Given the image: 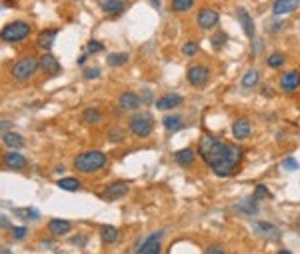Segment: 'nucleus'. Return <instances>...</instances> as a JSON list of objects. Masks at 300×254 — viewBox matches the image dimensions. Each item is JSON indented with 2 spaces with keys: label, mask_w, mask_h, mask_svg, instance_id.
Listing matches in <instances>:
<instances>
[{
  "label": "nucleus",
  "mask_w": 300,
  "mask_h": 254,
  "mask_svg": "<svg viewBox=\"0 0 300 254\" xmlns=\"http://www.w3.org/2000/svg\"><path fill=\"white\" fill-rule=\"evenodd\" d=\"M240 158H242V150H240V148L226 142L224 148H222V152L218 154V158L214 160V162H210L208 166L212 168V172L216 174V176H230L232 170L236 168V164L240 162Z\"/></svg>",
  "instance_id": "f257e3e1"
},
{
  "label": "nucleus",
  "mask_w": 300,
  "mask_h": 254,
  "mask_svg": "<svg viewBox=\"0 0 300 254\" xmlns=\"http://www.w3.org/2000/svg\"><path fill=\"white\" fill-rule=\"evenodd\" d=\"M106 164V154L100 150H86L74 158V168L78 172H96Z\"/></svg>",
  "instance_id": "f03ea898"
},
{
  "label": "nucleus",
  "mask_w": 300,
  "mask_h": 254,
  "mask_svg": "<svg viewBox=\"0 0 300 254\" xmlns=\"http://www.w3.org/2000/svg\"><path fill=\"white\" fill-rule=\"evenodd\" d=\"M224 144H226L224 140L216 138L214 134H202V138L198 142V154L204 158L206 164H210V162H214L218 158V154L222 152Z\"/></svg>",
  "instance_id": "7ed1b4c3"
},
{
  "label": "nucleus",
  "mask_w": 300,
  "mask_h": 254,
  "mask_svg": "<svg viewBox=\"0 0 300 254\" xmlns=\"http://www.w3.org/2000/svg\"><path fill=\"white\" fill-rule=\"evenodd\" d=\"M128 128L136 138H146L154 130V118L148 112H136L130 120H128Z\"/></svg>",
  "instance_id": "20e7f679"
},
{
  "label": "nucleus",
  "mask_w": 300,
  "mask_h": 254,
  "mask_svg": "<svg viewBox=\"0 0 300 254\" xmlns=\"http://www.w3.org/2000/svg\"><path fill=\"white\" fill-rule=\"evenodd\" d=\"M30 36V24L24 20H12L2 30H0V40L4 42H20Z\"/></svg>",
  "instance_id": "39448f33"
},
{
  "label": "nucleus",
  "mask_w": 300,
  "mask_h": 254,
  "mask_svg": "<svg viewBox=\"0 0 300 254\" xmlns=\"http://www.w3.org/2000/svg\"><path fill=\"white\" fill-rule=\"evenodd\" d=\"M38 68V58L34 56H22L20 60L14 62V66H12V76L16 80H26L30 78Z\"/></svg>",
  "instance_id": "423d86ee"
},
{
  "label": "nucleus",
  "mask_w": 300,
  "mask_h": 254,
  "mask_svg": "<svg viewBox=\"0 0 300 254\" xmlns=\"http://www.w3.org/2000/svg\"><path fill=\"white\" fill-rule=\"evenodd\" d=\"M218 20H220V14H218V10H214V8H200L198 14H196V24L202 30H212L214 26L218 24Z\"/></svg>",
  "instance_id": "0eeeda50"
},
{
  "label": "nucleus",
  "mask_w": 300,
  "mask_h": 254,
  "mask_svg": "<svg viewBox=\"0 0 300 254\" xmlns=\"http://www.w3.org/2000/svg\"><path fill=\"white\" fill-rule=\"evenodd\" d=\"M208 76H210V70L202 64L190 66L188 72H186V80L192 84V86H204V84L208 82Z\"/></svg>",
  "instance_id": "6e6552de"
},
{
  "label": "nucleus",
  "mask_w": 300,
  "mask_h": 254,
  "mask_svg": "<svg viewBox=\"0 0 300 254\" xmlns=\"http://www.w3.org/2000/svg\"><path fill=\"white\" fill-rule=\"evenodd\" d=\"M252 228H254L256 234L262 236V238H270V240H278V238H280V228L274 226L272 222L258 220V222H254V224H252Z\"/></svg>",
  "instance_id": "1a4fd4ad"
},
{
  "label": "nucleus",
  "mask_w": 300,
  "mask_h": 254,
  "mask_svg": "<svg viewBox=\"0 0 300 254\" xmlns=\"http://www.w3.org/2000/svg\"><path fill=\"white\" fill-rule=\"evenodd\" d=\"M128 188H130V184H128V182L114 180V182H110L108 186L104 188V198L106 200H118V198H122L128 192Z\"/></svg>",
  "instance_id": "9d476101"
},
{
  "label": "nucleus",
  "mask_w": 300,
  "mask_h": 254,
  "mask_svg": "<svg viewBox=\"0 0 300 254\" xmlns=\"http://www.w3.org/2000/svg\"><path fill=\"white\" fill-rule=\"evenodd\" d=\"M160 236H162V230L152 232V234L138 246V254H160Z\"/></svg>",
  "instance_id": "9b49d317"
},
{
  "label": "nucleus",
  "mask_w": 300,
  "mask_h": 254,
  "mask_svg": "<svg viewBox=\"0 0 300 254\" xmlns=\"http://www.w3.org/2000/svg\"><path fill=\"white\" fill-rule=\"evenodd\" d=\"M252 132V124L248 118H236L232 122V136L236 138V140H244L248 138Z\"/></svg>",
  "instance_id": "f8f14e48"
},
{
  "label": "nucleus",
  "mask_w": 300,
  "mask_h": 254,
  "mask_svg": "<svg viewBox=\"0 0 300 254\" xmlns=\"http://www.w3.org/2000/svg\"><path fill=\"white\" fill-rule=\"evenodd\" d=\"M38 66L42 68V72H44L46 76H56L62 68H60V62L52 56V54H44L40 60H38Z\"/></svg>",
  "instance_id": "ddd939ff"
},
{
  "label": "nucleus",
  "mask_w": 300,
  "mask_h": 254,
  "mask_svg": "<svg viewBox=\"0 0 300 254\" xmlns=\"http://www.w3.org/2000/svg\"><path fill=\"white\" fill-rule=\"evenodd\" d=\"M298 6H300V0H274L272 14L274 16H284V14H290L292 10H296Z\"/></svg>",
  "instance_id": "4468645a"
},
{
  "label": "nucleus",
  "mask_w": 300,
  "mask_h": 254,
  "mask_svg": "<svg viewBox=\"0 0 300 254\" xmlns=\"http://www.w3.org/2000/svg\"><path fill=\"white\" fill-rule=\"evenodd\" d=\"M182 104V96L176 94V92H170V94H164L162 98L156 100V108L158 110H172L176 106Z\"/></svg>",
  "instance_id": "2eb2a0df"
},
{
  "label": "nucleus",
  "mask_w": 300,
  "mask_h": 254,
  "mask_svg": "<svg viewBox=\"0 0 300 254\" xmlns=\"http://www.w3.org/2000/svg\"><path fill=\"white\" fill-rule=\"evenodd\" d=\"M140 104H142V100H140V96L134 94V92H122V94L118 96V106H120L122 110H136Z\"/></svg>",
  "instance_id": "dca6fc26"
},
{
  "label": "nucleus",
  "mask_w": 300,
  "mask_h": 254,
  "mask_svg": "<svg viewBox=\"0 0 300 254\" xmlns=\"http://www.w3.org/2000/svg\"><path fill=\"white\" fill-rule=\"evenodd\" d=\"M2 162L12 168V170H22V168H26V158L22 154H18L16 150H8L4 156H2Z\"/></svg>",
  "instance_id": "f3484780"
},
{
  "label": "nucleus",
  "mask_w": 300,
  "mask_h": 254,
  "mask_svg": "<svg viewBox=\"0 0 300 254\" xmlns=\"http://www.w3.org/2000/svg\"><path fill=\"white\" fill-rule=\"evenodd\" d=\"M300 86V74L296 70H290V72H284L280 76V88L284 92H292Z\"/></svg>",
  "instance_id": "a211bd4d"
},
{
  "label": "nucleus",
  "mask_w": 300,
  "mask_h": 254,
  "mask_svg": "<svg viewBox=\"0 0 300 254\" xmlns=\"http://www.w3.org/2000/svg\"><path fill=\"white\" fill-rule=\"evenodd\" d=\"M236 20L240 22V26H242V30H244V34L248 36V38H254V22H252V16L244 10V8H236Z\"/></svg>",
  "instance_id": "6ab92c4d"
},
{
  "label": "nucleus",
  "mask_w": 300,
  "mask_h": 254,
  "mask_svg": "<svg viewBox=\"0 0 300 254\" xmlns=\"http://www.w3.org/2000/svg\"><path fill=\"white\" fill-rule=\"evenodd\" d=\"M98 6L106 12V14H112V16H118L124 6H126V0H98Z\"/></svg>",
  "instance_id": "aec40b11"
},
{
  "label": "nucleus",
  "mask_w": 300,
  "mask_h": 254,
  "mask_svg": "<svg viewBox=\"0 0 300 254\" xmlns=\"http://www.w3.org/2000/svg\"><path fill=\"white\" fill-rule=\"evenodd\" d=\"M56 34H58L56 28L42 30V32L38 34V38H36V46L42 48V50H50V48H52V42H54V38H56Z\"/></svg>",
  "instance_id": "412c9836"
},
{
  "label": "nucleus",
  "mask_w": 300,
  "mask_h": 254,
  "mask_svg": "<svg viewBox=\"0 0 300 254\" xmlns=\"http://www.w3.org/2000/svg\"><path fill=\"white\" fill-rule=\"evenodd\" d=\"M236 210L242 214H248V216L258 214V200H256L254 196H246L236 204Z\"/></svg>",
  "instance_id": "4be33fe9"
},
{
  "label": "nucleus",
  "mask_w": 300,
  "mask_h": 254,
  "mask_svg": "<svg viewBox=\"0 0 300 254\" xmlns=\"http://www.w3.org/2000/svg\"><path fill=\"white\" fill-rule=\"evenodd\" d=\"M162 124H164V128H166L168 132H178V130L184 128V120H182V116H178V114H166V116L162 118Z\"/></svg>",
  "instance_id": "5701e85b"
},
{
  "label": "nucleus",
  "mask_w": 300,
  "mask_h": 254,
  "mask_svg": "<svg viewBox=\"0 0 300 254\" xmlns=\"http://www.w3.org/2000/svg\"><path fill=\"white\" fill-rule=\"evenodd\" d=\"M48 230L52 232L54 236L68 234V232H70V222L64 220V218H52V220L48 222Z\"/></svg>",
  "instance_id": "b1692460"
},
{
  "label": "nucleus",
  "mask_w": 300,
  "mask_h": 254,
  "mask_svg": "<svg viewBox=\"0 0 300 254\" xmlns=\"http://www.w3.org/2000/svg\"><path fill=\"white\" fill-rule=\"evenodd\" d=\"M2 142L10 148V150H20V148H24V138L20 136L18 132H4V136H2Z\"/></svg>",
  "instance_id": "393cba45"
},
{
  "label": "nucleus",
  "mask_w": 300,
  "mask_h": 254,
  "mask_svg": "<svg viewBox=\"0 0 300 254\" xmlns=\"http://www.w3.org/2000/svg\"><path fill=\"white\" fill-rule=\"evenodd\" d=\"M174 160H176V164L188 168V166H192V162H194V150H192V148H182V150L174 152Z\"/></svg>",
  "instance_id": "a878e982"
},
{
  "label": "nucleus",
  "mask_w": 300,
  "mask_h": 254,
  "mask_svg": "<svg viewBox=\"0 0 300 254\" xmlns=\"http://www.w3.org/2000/svg\"><path fill=\"white\" fill-rule=\"evenodd\" d=\"M100 238L104 244H114L118 240V230L114 226L104 224V226H100Z\"/></svg>",
  "instance_id": "bb28decb"
},
{
  "label": "nucleus",
  "mask_w": 300,
  "mask_h": 254,
  "mask_svg": "<svg viewBox=\"0 0 300 254\" xmlns=\"http://www.w3.org/2000/svg\"><path fill=\"white\" fill-rule=\"evenodd\" d=\"M56 186L60 188V190H66V192H76V190H80V180L78 178H70V176H66V178H60L58 182H56Z\"/></svg>",
  "instance_id": "cd10ccee"
},
{
  "label": "nucleus",
  "mask_w": 300,
  "mask_h": 254,
  "mask_svg": "<svg viewBox=\"0 0 300 254\" xmlns=\"http://www.w3.org/2000/svg\"><path fill=\"white\" fill-rule=\"evenodd\" d=\"M258 80H260V72L254 70V68H250V70L244 72V76H242V86H244V88H252V86H256V84H258Z\"/></svg>",
  "instance_id": "c85d7f7f"
},
{
  "label": "nucleus",
  "mask_w": 300,
  "mask_h": 254,
  "mask_svg": "<svg viewBox=\"0 0 300 254\" xmlns=\"http://www.w3.org/2000/svg\"><path fill=\"white\" fill-rule=\"evenodd\" d=\"M194 6V0H170V8L174 12H188Z\"/></svg>",
  "instance_id": "c756f323"
},
{
  "label": "nucleus",
  "mask_w": 300,
  "mask_h": 254,
  "mask_svg": "<svg viewBox=\"0 0 300 254\" xmlns=\"http://www.w3.org/2000/svg\"><path fill=\"white\" fill-rule=\"evenodd\" d=\"M100 118H102V114L98 108H86L82 112V120L88 124H96V122H100Z\"/></svg>",
  "instance_id": "7c9ffc66"
},
{
  "label": "nucleus",
  "mask_w": 300,
  "mask_h": 254,
  "mask_svg": "<svg viewBox=\"0 0 300 254\" xmlns=\"http://www.w3.org/2000/svg\"><path fill=\"white\" fill-rule=\"evenodd\" d=\"M126 60H128V54H124V52H114V54H108V58H106V62H108L110 66H122Z\"/></svg>",
  "instance_id": "2f4dec72"
},
{
  "label": "nucleus",
  "mask_w": 300,
  "mask_h": 254,
  "mask_svg": "<svg viewBox=\"0 0 300 254\" xmlns=\"http://www.w3.org/2000/svg\"><path fill=\"white\" fill-rule=\"evenodd\" d=\"M266 64H268L270 68H280V66L284 64V54H280V52H272V54L266 58Z\"/></svg>",
  "instance_id": "473e14b6"
},
{
  "label": "nucleus",
  "mask_w": 300,
  "mask_h": 254,
  "mask_svg": "<svg viewBox=\"0 0 300 254\" xmlns=\"http://www.w3.org/2000/svg\"><path fill=\"white\" fill-rule=\"evenodd\" d=\"M226 40H228V36H226V32H216V34H214L212 38H210V42H212V46L214 48H222L224 44H226Z\"/></svg>",
  "instance_id": "72a5a7b5"
},
{
  "label": "nucleus",
  "mask_w": 300,
  "mask_h": 254,
  "mask_svg": "<svg viewBox=\"0 0 300 254\" xmlns=\"http://www.w3.org/2000/svg\"><path fill=\"white\" fill-rule=\"evenodd\" d=\"M198 50L200 48H198L196 42H184V44H182V54L184 56H194Z\"/></svg>",
  "instance_id": "f704fd0d"
},
{
  "label": "nucleus",
  "mask_w": 300,
  "mask_h": 254,
  "mask_svg": "<svg viewBox=\"0 0 300 254\" xmlns=\"http://www.w3.org/2000/svg\"><path fill=\"white\" fill-rule=\"evenodd\" d=\"M28 234V228L26 226H12V238L14 240H22Z\"/></svg>",
  "instance_id": "c9c22d12"
},
{
  "label": "nucleus",
  "mask_w": 300,
  "mask_h": 254,
  "mask_svg": "<svg viewBox=\"0 0 300 254\" xmlns=\"http://www.w3.org/2000/svg\"><path fill=\"white\" fill-rule=\"evenodd\" d=\"M100 76V68L98 66H92V68H84L82 70V78H86V80H94Z\"/></svg>",
  "instance_id": "e433bc0d"
},
{
  "label": "nucleus",
  "mask_w": 300,
  "mask_h": 254,
  "mask_svg": "<svg viewBox=\"0 0 300 254\" xmlns=\"http://www.w3.org/2000/svg\"><path fill=\"white\" fill-rule=\"evenodd\" d=\"M256 200H260V198H268L270 194H268V188L264 186V184H258V186H256L254 188V194H252Z\"/></svg>",
  "instance_id": "4c0bfd02"
},
{
  "label": "nucleus",
  "mask_w": 300,
  "mask_h": 254,
  "mask_svg": "<svg viewBox=\"0 0 300 254\" xmlns=\"http://www.w3.org/2000/svg\"><path fill=\"white\" fill-rule=\"evenodd\" d=\"M16 214H18V216H26V218H38V216H40V214H38V210H34V208L16 210Z\"/></svg>",
  "instance_id": "58836bf2"
},
{
  "label": "nucleus",
  "mask_w": 300,
  "mask_h": 254,
  "mask_svg": "<svg viewBox=\"0 0 300 254\" xmlns=\"http://www.w3.org/2000/svg\"><path fill=\"white\" fill-rule=\"evenodd\" d=\"M86 46H88V52H90V54H92V52H100V50H104L102 42H98V40H90Z\"/></svg>",
  "instance_id": "ea45409f"
},
{
  "label": "nucleus",
  "mask_w": 300,
  "mask_h": 254,
  "mask_svg": "<svg viewBox=\"0 0 300 254\" xmlns=\"http://www.w3.org/2000/svg\"><path fill=\"white\" fill-rule=\"evenodd\" d=\"M282 166L286 168V170H296V168H298V162H296V158H292V156H288V158H284V162H282Z\"/></svg>",
  "instance_id": "a19ab883"
},
{
  "label": "nucleus",
  "mask_w": 300,
  "mask_h": 254,
  "mask_svg": "<svg viewBox=\"0 0 300 254\" xmlns=\"http://www.w3.org/2000/svg\"><path fill=\"white\" fill-rule=\"evenodd\" d=\"M204 254H226V252H224V248H222V246H218V244H212V246H208V248L204 250Z\"/></svg>",
  "instance_id": "79ce46f5"
},
{
  "label": "nucleus",
  "mask_w": 300,
  "mask_h": 254,
  "mask_svg": "<svg viewBox=\"0 0 300 254\" xmlns=\"http://www.w3.org/2000/svg\"><path fill=\"white\" fill-rule=\"evenodd\" d=\"M122 136H124V132H122V130H118V128H112V130H110V134H108V138H110L112 142H118Z\"/></svg>",
  "instance_id": "37998d69"
},
{
  "label": "nucleus",
  "mask_w": 300,
  "mask_h": 254,
  "mask_svg": "<svg viewBox=\"0 0 300 254\" xmlns=\"http://www.w3.org/2000/svg\"><path fill=\"white\" fill-rule=\"evenodd\" d=\"M12 126V120H0V132H6Z\"/></svg>",
  "instance_id": "c03bdc74"
},
{
  "label": "nucleus",
  "mask_w": 300,
  "mask_h": 254,
  "mask_svg": "<svg viewBox=\"0 0 300 254\" xmlns=\"http://www.w3.org/2000/svg\"><path fill=\"white\" fill-rule=\"evenodd\" d=\"M142 94H144V96H142V98H140V100H142V102H150V100H152V96H150V92H148V90H144V92H142Z\"/></svg>",
  "instance_id": "a18cd8bd"
},
{
  "label": "nucleus",
  "mask_w": 300,
  "mask_h": 254,
  "mask_svg": "<svg viewBox=\"0 0 300 254\" xmlns=\"http://www.w3.org/2000/svg\"><path fill=\"white\" fill-rule=\"evenodd\" d=\"M262 94H264V96H272V90H270L268 86H264V88H262Z\"/></svg>",
  "instance_id": "49530a36"
},
{
  "label": "nucleus",
  "mask_w": 300,
  "mask_h": 254,
  "mask_svg": "<svg viewBox=\"0 0 300 254\" xmlns=\"http://www.w3.org/2000/svg\"><path fill=\"white\" fill-rule=\"evenodd\" d=\"M0 254H12V250H10V248H6V246H4V248H0Z\"/></svg>",
  "instance_id": "de8ad7c7"
},
{
  "label": "nucleus",
  "mask_w": 300,
  "mask_h": 254,
  "mask_svg": "<svg viewBox=\"0 0 300 254\" xmlns=\"http://www.w3.org/2000/svg\"><path fill=\"white\" fill-rule=\"evenodd\" d=\"M276 254H290V250H280V252H276Z\"/></svg>",
  "instance_id": "09e8293b"
},
{
  "label": "nucleus",
  "mask_w": 300,
  "mask_h": 254,
  "mask_svg": "<svg viewBox=\"0 0 300 254\" xmlns=\"http://www.w3.org/2000/svg\"><path fill=\"white\" fill-rule=\"evenodd\" d=\"M56 254H66V252H56Z\"/></svg>",
  "instance_id": "8fccbe9b"
},
{
  "label": "nucleus",
  "mask_w": 300,
  "mask_h": 254,
  "mask_svg": "<svg viewBox=\"0 0 300 254\" xmlns=\"http://www.w3.org/2000/svg\"><path fill=\"white\" fill-rule=\"evenodd\" d=\"M298 228H300V218H298Z\"/></svg>",
  "instance_id": "3c124183"
}]
</instances>
